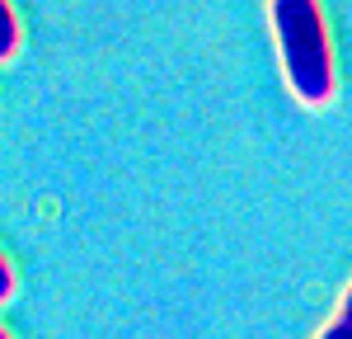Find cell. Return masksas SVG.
Instances as JSON below:
<instances>
[{
    "instance_id": "5",
    "label": "cell",
    "mask_w": 352,
    "mask_h": 339,
    "mask_svg": "<svg viewBox=\"0 0 352 339\" xmlns=\"http://www.w3.org/2000/svg\"><path fill=\"white\" fill-rule=\"evenodd\" d=\"M320 339H352V335H348V330H343V325H338V320H333V325H329V330H324V335H320Z\"/></svg>"
},
{
    "instance_id": "4",
    "label": "cell",
    "mask_w": 352,
    "mask_h": 339,
    "mask_svg": "<svg viewBox=\"0 0 352 339\" xmlns=\"http://www.w3.org/2000/svg\"><path fill=\"white\" fill-rule=\"evenodd\" d=\"M338 325L352 335V287H348V297H343V316H338Z\"/></svg>"
},
{
    "instance_id": "1",
    "label": "cell",
    "mask_w": 352,
    "mask_h": 339,
    "mask_svg": "<svg viewBox=\"0 0 352 339\" xmlns=\"http://www.w3.org/2000/svg\"><path fill=\"white\" fill-rule=\"evenodd\" d=\"M268 19H272V38H277L292 94L305 109L329 104L333 99V52H329L324 10L315 0H272Z\"/></svg>"
},
{
    "instance_id": "2",
    "label": "cell",
    "mask_w": 352,
    "mask_h": 339,
    "mask_svg": "<svg viewBox=\"0 0 352 339\" xmlns=\"http://www.w3.org/2000/svg\"><path fill=\"white\" fill-rule=\"evenodd\" d=\"M14 52H19V19H14V10L0 0V61L14 56Z\"/></svg>"
},
{
    "instance_id": "6",
    "label": "cell",
    "mask_w": 352,
    "mask_h": 339,
    "mask_svg": "<svg viewBox=\"0 0 352 339\" xmlns=\"http://www.w3.org/2000/svg\"><path fill=\"white\" fill-rule=\"evenodd\" d=\"M0 339H10V335H5V330H0Z\"/></svg>"
},
{
    "instance_id": "3",
    "label": "cell",
    "mask_w": 352,
    "mask_h": 339,
    "mask_svg": "<svg viewBox=\"0 0 352 339\" xmlns=\"http://www.w3.org/2000/svg\"><path fill=\"white\" fill-rule=\"evenodd\" d=\"M10 292H14V269H10V259L0 254V302H5Z\"/></svg>"
}]
</instances>
